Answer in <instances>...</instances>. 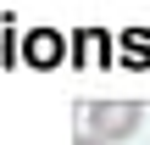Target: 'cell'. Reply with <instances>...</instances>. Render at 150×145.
Segmentation results:
<instances>
[{"instance_id":"obj_2","label":"cell","mask_w":150,"mask_h":145,"mask_svg":"<svg viewBox=\"0 0 150 145\" xmlns=\"http://www.w3.org/2000/svg\"><path fill=\"white\" fill-rule=\"evenodd\" d=\"M72 145H106V140H95V134H78V140H72Z\"/></svg>"},{"instance_id":"obj_1","label":"cell","mask_w":150,"mask_h":145,"mask_svg":"<svg viewBox=\"0 0 150 145\" xmlns=\"http://www.w3.org/2000/svg\"><path fill=\"white\" fill-rule=\"evenodd\" d=\"M139 123H145V106L139 101H95V106H83V134H95L106 145L139 134Z\"/></svg>"}]
</instances>
